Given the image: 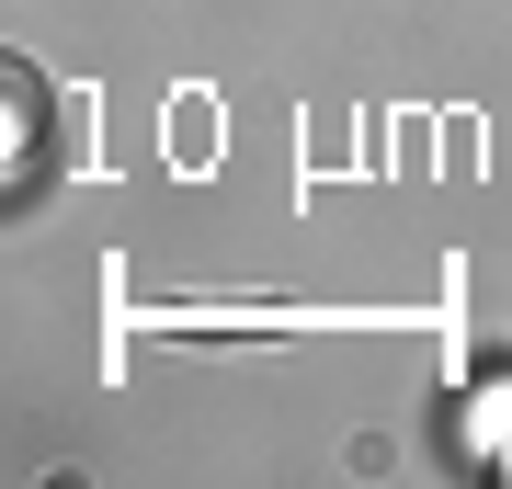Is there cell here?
Masks as SVG:
<instances>
[{
    "mask_svg": "<svg viewBox=\"0 0 512 489\" xmlns=\"http://www.w3.org/2000/svg\"><path fill=\"white\" fill-rule=\"evenodd\" d=\"M0 91H12V126H0V148H12V194H35V182H46V80L12 69Z\"/></svg>",
    "mask_w": 512,
    "mask_h": 489,
    "instance_id": "6da1fadb",
    "label": "cell"
}]
</instances>
